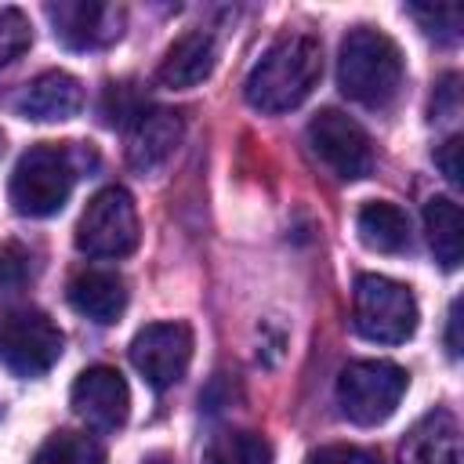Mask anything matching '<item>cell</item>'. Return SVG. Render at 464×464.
<instances>
[{"label":"cell","instance_id":"d6986e66","mask_svg":"<svg viewBox=\"0 0 464 464\" xmlns=\"http://www.w3.org/2000/svg\"><path fill=\"white\" fill-rule=\"evenodd\" d=\"M199 464H272V446L257 431H218L203 446Z\"/></svg>","mask_w":464,"mask_h":464},{"label":"cell","instance_id":"d4e9b609","mask_svg":"<svg viewBox=\"0 0 464 464\" xmlns=\"http://www.w3.org/2000/svg\"><path fill=\"white\" fill-rule=\"evenodd\" d=\"M460 76L457 72H446L442 76V83L435 87V98H431V116H439V120H446V116H457V109H460Z\"/></svg>","mask_w":464,"mask_h":464},{"label":"cell","instance_id":"603a6c76","mask_svg":"<svg viewBox=\"0 0 464 464\" xmlns=\"http://www.w3.org/2000/svg\"><path fill=\"white\" fill-rule=\"evenodd\" d=\"M25 279H29V254L18 243H7L0 250V294L22 290Z\"/></svg>","mask_w":464,"mask_h":464},{"label":"cell","instance_id":"4316f807","mask_svg":"<svg viewBox=\"0 0 464 464\" xmlns=\"http://www.w3.org/2000/svg\"><path fill=\"white\" fill-rule=\"evenodd\" d=\"M450 323H446V348H450V355L457 359L460 355V301H453L450 304V315H446Z\"/></svg>","mask_w":464,"mask_h":464},{"label":"cell","instance_id":"ba28073f","mask_svg":"<svg viewBox=\"0 0 464 464\" xmlns=\"http://www.w3.org/2000/svg\"><path fill=\"white\" fill-rule=\"evenodd\" d=\"M308 145L315 160L337 174L341 181H359L373 170V145L370 134L341 109H323L308 123Z\"/></svg>","mask_w":464,"mask_h":464},{"label":"cell","instance_id":"83f0119b","mask_svg":"<svg viewBox=\"0 0 464 464\" xmlns=\"http://www.w3.org/2000/svg\"><path fill=\"white\" fill-rule=\"evenodd\" d=\"M145 464H170V460H163V457H149Z\"/></svg>","mask_w":464,"mask_h":464},{"label":"cell","instance_id":"30bf717a","mask_svg":"<svg viewBox=\"0 0 464 464\" xmlns=\"http://www.w3.org/2000/svg\"><path fill=\"white\" fill-rule=\"evenodd\" d=\"M47 18L54 29V40L65 44L69 51H98L123 36L127 11L98 0H58V4H47Z\"/></svg>","mask_w":464,"mask_h":464},{"label":"cell","instance_id":"9a60e30c","mask_svg":"<svg viewBox=\"0 0 464 464\" xmlns=\"http://www.w3.org/2000/svg\"><path fill=\"white\" fill-rule=\"evenodd\" d=\"M65 297L80 315H87L94 323H116L127 308V283H123L120 272L87 268V272L69 279Z\"/></svg>","mask_w":464,"mask_h":464},{"label":"cell","instance_id":"52a82bcc","mask_svg":"<svg viewBox=\"0 0 464 464\" xmlns=\"http://www.w3.org/2000/svg\"><path fill=\"white\" fill-rule=\"evenodd\" d=\"M62 344H65L62 330L51 323V315L36 308H18L0 315V362L18 377L47 373L58 362Z\"/></svg>","mask_w":464,"mask_h":464},{"label":"cell","instance_id":"e0dca14e","mask_svg":"<svg viewBox=\"0 0 464 464\" xmlns=\"http://www.w3.org/2000/svg\"><path fill=\"white\" fill-rule=\"evenodd\" d=\"M355 232L362 239V246L377 250V254H399L410 246V218L402 207L395 203H366L355 218Z\"/></svg>","mask_w":464,"mask_h":464},{"label":"cell","instance_id":"5bb4252c","mask_svg":"<svg viewBox=\"0 0 464 464\" xmlns=\"http://www.w3.org/2000/svg\"><path fill=\"white\" fill-rule=\"evenodd\" d=\"M214 65H218L214 36L203 33V29H192V33H181L167 47V54H163V62L156 69V80L163 87H170V91H188V87L203 83L214 72Z\"/></svg>","mask_w":464,"mask_h":464},{"label":"cell","instance_id":"277c9868","mask_svg":"<svg viewBox=\"0 0 464 464\" xmlns=\"http://www.w3.org/2000/svg\"><path fill=\"white\" fill-rule=\"evenodd\" d=\"M352 326L377 344H402L417 330V297L410 286L388 276H359L352 294Z\"/></svg>","mask_w":464,"mask_h":464},{"label":"cell","instance_id":"7a4b0ae2","mask_svg":"<svg viewBox=\"0 0 464 464\" xmlns=\"http://www.w3.org/2000/svg\"><path fill=\"white\" fill-rule=\"evenodd\" d=\"M402 51L388 33L359 25L341 40L337 83L352 102L366 109H388L402 91Z\"/></svg>","mask_w":464,"mask_h":464},{"label":"cell","instance_id":"8fae6325","mask_svg":"<svg viewBox=\"0 0 464 464\" xmlns=\"http://www.w3.org/2000/svg\"><path fill=\"white\" fill-rule=\"evenodd\" d=\"M72 413L94 431H120L130 413V388L112 366H87L69 392Z\"/></svg>","mask_w":464,"mask_h":464},{"label":"cell","instance_id":"cb8c5ba5","mask_svg":"<svg viewBox=\"0 0 464 464\" xmlns=\"http://www.w3.org/2000/svg\"><path fill=\"white\" fill-rule=\"evenodd\" d=\"M308 464H377V457L362 446H348V442H334V446H323L308 457Z\"/></svg>","mask_w":464,"mask_h":464},{"label":"cell","instance_id":"7c38bea8","mask_svg":"<svg viewBox=\"0 0 464 464\" xmlns=\"http://www.w3.org/2000/svg\"><path fill=\"white\" fill-rule=\"evenodd\" d=\"M185 138V120L174 109H141L127 134V163L138 174H156L178 152Z\"/></svg>","mask_w":464,"mask_h":464},{"label":"cell","instance_id":"9c48e42d","mask_svg":"<svg viewBox=\"0 0 464 464\" xmlns=\"http://www.w3.org/2000/svg\"><path fill=\"white\" fill-rule=\"evenodd\" d=\"M134 370L156 388H174L192 362V330L185 323H149L130 341Z\"/></svg>","mask_w":464,"mask_h":464},{"label":"cell","instance_id":"2e32d148","mask_svg":"<svg viewBox=\"0 0 464 464\" xmlns=\"http://www.w3.org/2000/svg\"><path fill=\"white\" fill-rule=\"evenodd\" d=\"M402 464H460V428L453 413L435 410L417 420L402 442Z\"/></svg>","mask_w":464,"mask_h":464},{"label":"cell","instance_id":"3957f363","mask_svg":"<svg viewBox=\"0 0 464 464\" xmlns=\"http://www.w3.org/2000/svg\"><path fill=\"white\" fill-rule=\"evenodd\" d=\"M76 149L72 145H33L29 152H22V160L14 163L11 174V207L22 218H51L65 207L72 185H76Z\"/></svg>","mask_w":464,"mask_h":464},{"label":"cell","instance_id":"7402d4cb","mask_svg":"<svg viewBox=\"0 0 464 464\" xmlns=\"http://www.w3.org/2000/svg\"><path fill=\"white\" fill-rule=\"evenodd\" d=\"M410 14L424 25V33H431L439 40L460 36V7H453V4H410Z\"/></svg>","mask_w":464,"mask_h":464},{"label":"cell","instance_id":"ac0fdd59","mask_svg":"<svg viewBox=\"0 0 464 464\" xmlns=\"http://www.w3.org/2000/svg\"><path fill=\"white\" fill-rule=\"evenodd\" d=\"M424 232L435 261L442 268H457L464 257V221H460V207L450 196H431L424 203Z\"/></svg>","mask_w":464,"mask_h":464},{"label":"cell","instance_id":"6da1fadb","mask_svg":"<svg viewBox=\"0 0 464 464\" xmlns=\"http://www.w3.org/2000/svg\"><path fill=\"white\" fill-rule=\"evenodd\" d=\"M323 76V44L308 33L279 36L246 72L243 98L257 112H290L297 109Z\"/></svg>","mask_w":464,"mask_h":464},{"label":"cell","instance_id":"ffe728a7","mask_svg":"<svg viewBox=\"0 0 464 464\" xmlns=\"http://www.w3.org/2000/svg\"><path fill=\"white\" fill-rule=\"evenodd\" d=\"M29 464H105V450L87 431H54L40 442Z\"/></svg>","mask_w":464,"mask_h":464},{"label":"cell","instance_id":"44dd1931","mask_svg":"<svg viewBox=\"0 0 464 464\" xmlns=\"http://www.w3.org/2000/svg\"><path fill=\"white\" fill-rule=\"evenodd\" d=\"M33 44V25L18 7H0V69L25 54Z\"/></svg>","mask_w":464,"mask_h":464},{"label":"cell","instance_id":"8992f818","mask_svg":"<svg viewBox=\"0 0 464 464\" xmlns=\"http://www.w3.org/2000/svg\"><path fill=\"white\" fill-rule=\"evenodd\" d=\"M138 210L127 188L105 185L94 192L76 221V250L87 257H127L138 246Z\"/></svg>","mask_w":464,"mask_h":464},{"label":"cell","instance_id":"5b68a950","mask_svg":"<svg viewBox=\"0 0 464 464\" xmlns=\"http://www.w3.org/2000/svg\"><path fill=\"white\" fill-rule=\"evenodd\" d=\"M406 388H410V373L399 362L359 359V362H348L337 377V406L352 424L373 428L399 410Z\"/></svg>","mask_w":464,"mask_h":464},{"label":"cell","instance_id":"484cf974","mask_svg":"<svg viewBox=\"0 0 464 464\" xmlns=\"http://www.w3.org/2000/svg\"><path fill=\"white\" fill-rule=\"evenodd\" d=\"M435 163H439V170L446 174L450 185H460V181H464V178H460V134H450V138L435 149Z\"/></svg>","mask_w":464,"mask_h":464},{"label":"cell","instance_id":"4fadbf2b","mask_svg":"<svg viewBox=\"0 0 464 464\" xmlns=\"http://www.w3.org/2000/svg\"><path fill=\"white\" fill-rule=\"evenodd\" d=\"M80 109H83V83L62 69H47V72L33 76L14 98V112L33 123L72 120Z\"/></svg>","mask_w":464,"mask_h":464}]
</instances>
